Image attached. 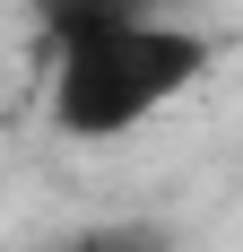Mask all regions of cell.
I'll use <instances>...</instances> for the list:
<instances>
[{
  "mask_svg": "<svg viewBox=\"0 0 243 252\" xmlns=\"http://www.w3.org/2000/svg\"><path fill=\"white\" fill-rule=\"evenodd\" d=\"M44 26H52L44 104L61 139H130L226 61V35L165 18L156 0H52Z\"/></svg>",
  "mask_w": 243,
  "mask_h": 252,
  "instance_id": "obj_1",
  "label": "cell"
},
{
  "mask_svg": "<svg viewBox=\"0 0 243 252\" xmlns=\"http://www.w3.org/2000/svg\"><path fill=\"white\" fill-rule=\"evenodd\" d=\"M78 252H174L165 226H96V235H78Z\"/></svg>",
  "mask_w": 243,
  "mask_h": 252,
  "instance_id": "obj_2",
  "label": "cell"
}]
</instances>
